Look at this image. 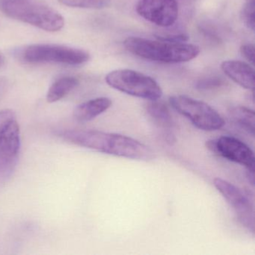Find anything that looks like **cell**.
Wrapping results in <instances>:
<instances>
[{"label":"cell","instance_id":"cell-1","mask_svg":"<svg viewBox=\"0 0 255 255\" xmlns=\"http://www.w3.org/2000/svg\"><path fill=\"white\" fill-rule=\"evenodd\" d=\"M64 140L101 153L137 160L154 158L153 150L145 144L126 135L98 130L71 129L59 134Z\"/></svg>","mask_w":255,"mask_h":255},{"label":"cell","instance_id":"cell-2","mask_svg":"<svg viewBox=\"0 0 255 255\" xmlns=\"http://www.w3.org/2000/svg\"><path fill=\"white\" fill-rule=\"evenodd\" d=\"M124 45L129 53L141 59L165 64L189 62L200 53L199 47L195 44L159 39L153 41L138 37L126 38Z\"/></svg>","mask_w":255,"mask_h":255},{"label":"cell","instance_id":"cell-3","mask_svg":"<svg viewBox=\"0 0 255 255\" xmlns=\"http://www.w3.org/2000/svg\"><path fill=\"white\" fill-rule=\"evenodd\" d=\"M0 9L11 18L47 32H57L65 26V19L59 13L32 0H2Z\"/></svg>","mask_w":255,"mask_h":255},{"label":"cell","instance_id":"cell-4","mask_svg":"<svg viewBox=\"0 0 255 255\" xmlns=\"http://www.w3.org/2000/svg\"><path fill=\"white\" fill-rule=\"evenodd\" d=\"M105 80L110 87L131 96L148 101L162 96V89L154 79L133 70H115L107 74Z\"/></svg>","mask_w":255,"mask_h":255},{"label":"cell","instance_id":"cell-5","mask_svg":"<svg viewBox=\"0 0 255 255\" xmlns=\"http://www.w3.org/2000/svg\"><path fill=\"white\" fill-rule=\"evenodd\" d=\"M169 103L176 111L185 116L198 129L217 130L225 125L220 114L203 101L186 95H174L169 98Z\"/></svg>","mask_w":255,"mask_h":255},{"label":"cell","instance_id":"cell-6","mask_svg":"<svg viewBox=\"0 0 255 255\" xmlns=\"http://www.w3.org/2000/svg\"><path fill=\"white\" fill-rule=\"evenodd\" d=\"M23 60L29 63H58L80 65L90 59L88 52L58 44H38L28 46L22 52Z\"/></svg>","mask_w":255,"mask_h":255},{"label":"cell","instance_id":"cell-7","mask_svg":"<svg viewBox=\"0 0 255 255\" xmlns=\"http://www.w3.org/2000/svg\"><path fill=\"white\" fill-rule=\"evenodd\" d=\"M20 147V126L13 112L0 124V180L5 181L14 172Z\"/></svg>","mask_w":255,"mask_h":255},{"label":"cell","instance_id":"cell-8","mask_svg":"<svg viewBox=\"0 0 255 255\" xmlns=\"http://www.w3.org/2000/svg\"><path fill=\"white\" fill-rule=\"evenodd\" d=\"M213 185L235 211L242 225L254 232L255 211L250 197L242 189L224 179L215 178Z\"/></svg>","mask_w":255,"mask_h":255},{"label":"cell","instance_id":"cell-9","mask_svg":"<svg viewBox=\"0 0 255 255\" xmlns=\"http://www.w3.org/2000/svg\"><path fill=\"white\" fill-rule=\"evenodd\" d=\"M207 147L216 154L255 171V154L253 150L235 137L224 135L207 141Z\"/></svg>","mask_w":255,"mask_h":255},{"label":"cell","instance_id":"cell-10","mask_svg":"<svg viewBox=\"0 0 255 255\" xmlns=\"http://www.w3.org/2000/svg\"><path fill=\"white\" fill-rule=\"evenodd\" d=\"M138 15L160 27H169L178 17L176 0H140L136 6Z\"/></svg>","mask_w":255,"mask_h":255},{"label":"cell","instance_id":"cell-11","mask_svg":"<svg viewBox=\"0 0 255 255\" xmlns=\"http://www.w3.org/2000/svg\"><path fill=\"white\" fill-rule=\"evenodd\" d=\"M222 71L237 84L248 90H255V70L246 62L227 60L221 65Z\"/></svg>","mask_w":255,"mask_h":255},{"label":"cell","instance_id":"cell-12","mask_svg":"<svg viewBox=\"0 0 255 255\" xmlns=\"http://www.w3.org/2000/svg\"><path fill=\"white\" fill-rule=\"evenodd\" d=\"M150 101L146 106L147 115L157 126L166 130L165 135L168 142H173L175 141L172 134L174 123L168 107L163 102L158 101V100Z\"/></svg>","mask_w":255,"mask_h":255},{"label":"cell","instance_id":"cell-13","mask_svg":"<svg viewBox=\"0 0 255 255\" xmlns=\"http://www.w3.org/2000/svg\"><path fill=\"white\" fill-rule=\"evenodd\" d=\"M113 102L108 98H98L83 103L76 107L74 116L79 122H90L111 107Z\"/></svg>","mask_w":255,"mask_h":255},{"label":"cell","instance_id":"cell-14","mask_svg":"<svg viewBox=\"0 0 255 255\" xmlns=\"http://www.w3.org/2000/svg\"><path fill=\"white\" fill-rule=\"evenodd\" d=\"M79 82L74 77H63L56 80L49 89L47 94V101L50 104L57 102L74 90Z\"/></svg>","mask_w":255,"mask_h":255},{"label":"cell","instance_id":"cell-15","mask_svg":"<svg viewBox=\"0 0 255 255\" xmlns=\"http://www.w3.org/2000/svg\"><path fill=\"white\" fill-rule=\"evenodd\" d=\"M231 119L237 125L254 136L255 129V112L244 107H236L230 111Z\"/></svg>","mask_w":255,"mask_h":255},{"label":"cell","instance_id":"cell-16","mask_svg":"<svg viewBox=\"0 0 255 255\" xmlns=\"http://www.w3.org/2000/svg\"><path fill=\"white\" fill-rule=\"evenodd\" d=\"M59 3L71 8L102 9L111 4L112 0H59Z\"/></svg>","mask_w":255,"mask_h":255},{"label":"cell","instance_id":"cell-17","mask_svg":"<svg viewBox=\"0 0 255 255\" xmlns=\"http://www.w3.org/2000/svg\"><path fill=\"white\" fill-rule=\"evenodd\" d=\"M255 1L250 0L243 6L241 12V18L243 23L252 31L255 30Z\"/></svg>","mask_w":255,"mask_h":255},{"label":"cell","instance_id":"cell-18","mask_svg":"<svg viewBox=\"0 0 255 255\" xmlns=\"http://www.w3.org/2000/svg\"><path fill=\"white\" fill-rule=\"evenodd\" d=\"M222 85V82L219 79H207V80H201L197 84V88L201 90H209V89H215Z\"/></svg>","mask_w":255,"mask_h":255},{"label":"cell","instance_id":"cell-19","mask_svg":"<svg viewBox=\"0 0 255 255\" xmlns=\"http://www.w3.org/2000/svg\"><path fill=\"white\" fill-rule=\"evenodd\" d=\"M242 55L254 65L255 64V46L252 44H244L240 47Z\"/></svg>","mask_w":255,"mask_h":255},{"label":"cell","instance_id":"cell-20","mask_svg":"<svg viewBox=\"0 0 255 255\" xmlns=\"http://www.w3.org/2000/svg\"><path fill=\"white\" fill-rule=\"evenodd\" d=\"M157 39L162 41H169L174 43H186L189 41V37L185 34L180 35H166V36H158Z\"/></svg>","mask_w":255,"mask_h":255},{"label":"cell","instance_id":"cell-21","mask_svg":"<svg viewBox=\"0 0 255 255\" xmlns=\"http://www.w3.org/2000/svg\"><path fill=\"white\" fill-rule=\"evenodd\" d=\"M4 57L1 53H0V68H2V65L4 64Z\"/></svg>","mask_w":255,"mask_h":255}]
</instances>
